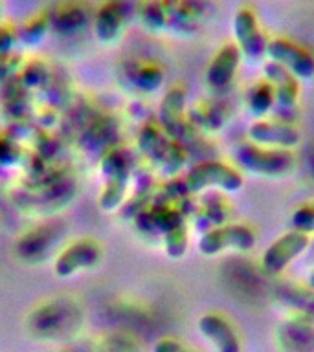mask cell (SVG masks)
I'll return each instance as SVG.
<instances>
[{
    "instance_id": "cell-1",
    "label": "cell",
    "mask_w": 314,
    "mask_h": 352,
    "mask_svg": "<svg viewBox=\"0 0 314 352\" xmlns=\"http://www.w3.org/2000/svg\"><path fill=\"white\" fill-rule=\"evenodd\" d=\"M239 170L263 178H285L296 169V153L292 148L261 147L255 143L242 142L233 153Z\"/></svg>"
},
{
    "instance_id": "cell-2",
    "label": "cell",
    "mask_w": 314,
    "mask_h": 352,
    "mask_svg": "<svg viewBox=\"0 0 314 352\" xmlns=\"http://www.w3.org/2000/svg\"><path fill=\"white\" fill-rule=\"evenodd\" d=\"M263 77L272 85V90H274L275 104L272 116L278 120L296 123L297 103L302 98L300 79H296L291 72L272 60H266L263 65Z\"/></svg>"
},
{
    "instance_id": "cell-3",
    "label": "cell",
    "mask_w": 314,
    "mask_h": 352,
    "mask_svg": "<svg viewBox=\"0 0 314 352\" xmlns=\"http://www.w3.org/2000/svg\"><path fill=\"white\" fill-rule=\"evenodd\" d=\"M313 236L297 230H289L275 236L261 255V268L269 275L283 274L297 257L307 252Z\"/></svg>"
},
{
    "instance_id": "cell-4",
    "label": "cell",
    "mask_w": 314,
    "mask_h": 352,
    "mask_svg": "<svg viewBox=\"0 0 314 352\" xmlns=\"http://www.w3.org/2000/svg\"><path fill=\"white\" fill-rule=\"evenodd\" d=\"M255 242L258 235L252 226L244 222H226L206 231L198 242V248L204 255H219L226 250L250 252Z\"/></svg>"
},
{
    "instance_id": "cell-5",
    "label": "cell",
    "mask_w": 314,
    "mask_h": 352,
    "mask_svg": "<svg viewBox=\"0 0 314 352\" xmlns=\"http://www.w3.org/2000/svg\"><path fill=\"white\" fill-rule=\"evenodd\" d=\"M231 30H233L236 46L244 59L255 63L266 55L269 38L259 24L258 15L250 8H239L236 11L233 21H231Z\"/></svg>"
},
{
    "instance_id": "cell-6",
    "label": "cell",
    "mask_w": 314,
    "mask_h": 352,
    "mask_svg": "<svg viewBox=\"0 0 314 352\" xmlns=\"http://www.w3.org/2000/svg\"><path fill=\"white\" fill-rule=\"evenodd\" d=\"M264 57H269V60L275 65L283 66L300 81H307L314 77V55L291 38H269Z\"/></svg>"
},
{
    "instance_id": "cell-7",
    "label": "cell",
    "mask_w": 314,
    "mask_h": 352,
    "mask_svg": "<svg viewBox=\"0 0 314 352\" xmlns=\"http://www.w3.org/2000/svg\"><path fill=\"white\" fill-rule=\"evenodd\" d=\"M247 142L261 145V147L292 148L294 151L302 142V134L297 131L296 123L269 116V118L255 120L248 126Z\"/></svg>"
},
{
    "instance_id": "cell-8",
    "label": "cell",
    "mask_w": 314,
    "mask_h": 352,
    "mask_svg": "<svg viewBox=\"0 0 314 352\" xmlns=\"http://www.w3.org/2000/svg\"><path fill=\"white\" fill-rule=\"evenodd\" d=\"M242 184H244L242 173L237 165L222 164L217 160L197 165L189 175V187L193 191H200L206 187H217L220 191L236 192L241 189Z\"/></svg>"
},
{
    "instance_id": "cell-9",
    "label": "cell",
    "mask_w": 314,
    "mask_h": 352,
    "mask_svg": "<svg viewBox=\"0 0 314 352\" xmlns=\"http://www.w3.org/2000/svg\"><path fill=\"white\" fill-rule=\"evenodd\" d=\"M242 55L236 43L222 44L206 70V82L211 90H226L236 81L237 72L241 66Z\"/></svg>"
},
{
    "instance_id": "cell-10",
    "label": "cell",
    "mask_w": 314,
    "mask_h": 352,
    "mask_svg": "<svg viewBox=\"0 0 314 352\" xmlns=\"http://www.w3.org/2000/svg\"><path fill=\"white\" fill-rule=\"evenodd\" d=\"M167 26L180 33H193L206 19L208 0H164Z\"/></svg>"
},
{
    "instance_id": "cell-11",
    "label": "cell",
    "mask_w": 314,
    "mask_h": 352,
    "mask_svg": "<svg viewBox=\"0 0 314 352\" xmlns=\"http://www.w3.org/2000/svg\"><path fill=\"white\" fill-rule=\"evenodd\" d=\"M198 329L211 341V345L217 349V352H241L242 345L239 332L231 324L230 319L222 314H204L198 321Z\"/></svg>"
},
{
    "instance_id": "cell-12",
    "label": "cell",
    "mask_w": 314,
    "mask_h": 352,
    "mask_svg": "<svg viewBox=\"0 0 314 352\" xmlns=\"http://www.w3.org/2000/svg\"><path fill=\"white\" fill-rule=\"evenodd\" d=\"M278 297L286 308H291L294 318L314 323V292L307 285L285 283L278 288Z\"/></svg>"
},
{
    "instance_id": "cell-13",
    "label": "cell",
    "mask_w": 314,
    "mask_h": 352,
    "mask_svg": "<svg viewBox=\"0 0 314 352\" xmlns=\"http://www.w3.org/2000/svg\"><path fill=\"white\" fill-rule=\"evenodd\" d=\"M244 104H247L248 114L255 120L272 116L275 104L272 85L264 77L259 81H253L244 92Z\"/></svg>"
},
{
    "instance_id": "cell-14",
    "label": "cell",
    "mask_w": 314,
    "mask_h": 352,
    "mask_svg": "<svg viewBox=\"0 0 314 352\" xmlns=\"http://www.w3.org/2000/svg\"><path fill=\"white\" fill-rule=\"evenodd\" d=\"M127 16V6L123 8V2H109L99 10L96 16V32L99 38L110 41L114 38L121 30L123 19Z\"/></svg>"
},
{
    "instance_id": "cell-15",
    "label": "cell",
    "mask_w": 314,
    "mask_h": 352,
    "mask_svg": "<svg viewBox=\"0 0 314 352\" xmlns=\"http://www.w3.org/2000/svg\"><path fill=\"white\" fill-rule=\"evenodd\" d=\"M292 228L303 231L307 235H314V200L300 204L292 213Z\"/></svg>"
},
{
    "instance_id": "cell-16",
    "label": "cell",
    "mask_w": 314,
    "mask_h": 352,
    "mask_svg": "<svg viewBox=\"0 0 314 352\" xmlns=\"http://www.w3.org/2000/svg\"><path fill=\"white\" fill-rule=\"evenodd\" d=\"M143 21L151 28H164L167 26V13H165L164 0H151L143 6Z\"/></svg>"
},
{
    "instance_id": "cell-17",
    "label": "cell",
    "mask_w": 314,
    "mask_h": 352,
    "mask_svg": "<svg viewBox=\"0 0 314 352\" xmlns=\"http://www.w3.org/2000/svg\"><path fill=\"white\" fill-rule=\"evenodd\" d=\"M54 24L61 32H76L77 28H81L85 24V13L81 10H77V8L63 11V13L55 16Z\"/></svg>"
},
{
    "instance_id": "cell-18",
    "label": "cell",
    "mask_w": 314,
    "mask_h": 352,
    "mask_svg": "<svg viewBox=\"0 0 314 352\" xmlns=\"http://www.w3.org/2000/svg\"><path fill=\"white\" fill-rule=\"evenodd\" d=\"M44 30H46V24L43 21H35L33 24L22 30V37L26 38V41H37L44 33Z\"/></svg>"
},
{
    "instance_id": "cell-19",
    "label": "cell",
    "mask_w": 314,
    "mask_h": 352,
    "mask_svg": "<svg viewBox=\"0 0 314 352\" xmlns=\"http://www.w3.org/2000/svg\"><path fill=\"white\" fill-rule=\"evenodd\" d=\"M154 352H193V351H189L187 346H184L182 343H178V341L162 340L158 345H156Z\"/></svg>"
},
{
    "instance_id": "cell-20",
    "label": "cell",
    "mask_w": 314,
    "mask_h": 352,
    "mask_svg": "<svg viewBox=\"0 0 314 352\" xmlns=\"http://www.w3.org/2000/svg\"><path fill=\"white\" fill-rule=\"evenodd\" d=\"M307 286L314 292V268L311 270V272H308V275H307Z\"/></svg>"
},
{
    "instance_id": "cell-21",
    "label": "cell",
    "mask_w": 314,
    "mask_h": 352,
    "mask_svg": "<svg viewBox=\"0 0 314 352\" xmlns=\"http://www.w3.org/2000/svg\"><path fill=\"white\" fill-rule=\"evenodd\" d=\"M308 165H311V169H313L314 173V145L311 147V151H308Z\"/></svg>"
}]
</instances>
